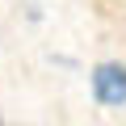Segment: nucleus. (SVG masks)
I'll return each instance as SVG.
<instances>
[{
    "label": "nucleus",
    "mask_w": 126,
    "mask_h": 126,
    "mask_svg": "<svg viewBox=\"0 0 126 126\" xmlns=\"http://www.w3.org/2000/svg\"><path fill=\"white\" fill-rule=\"evenodd\" d=\"M88 84H93L97 105H105V109H122V105H126V63H118V59L97 63L93 76H88Z\"/></svg>",
    "instance_id": "nucleus-1"
}]
</instances>
